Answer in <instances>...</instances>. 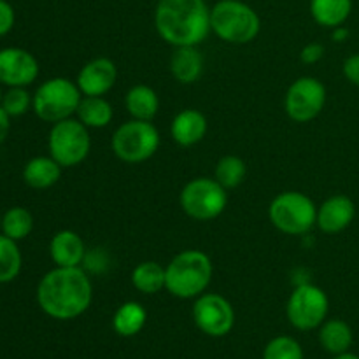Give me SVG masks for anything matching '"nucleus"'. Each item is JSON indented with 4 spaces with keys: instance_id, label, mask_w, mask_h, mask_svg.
<instances>
[{
    "instance_id": "nucleus-1",
    "label": "nucleus",
    "mask_w": 359,
    "mask_h": 359,
    "mask_svg": "<svg viewBox=\"0 0 359 359\" xmlns=\"http://www.w3.org/2000/svg\"><path fill=\"white\" fill-rule=\"evenodd\" d=\"M91 300L93 286L83 266H55L39 280V307L56 321L77 319L90 309Z\"/></svg>"
},
{
    "instance_id": "nucleus-2",
    "label": "nucleus",
    "mask_w": 359,
    "mask_h": 359,
    "mask_svg": "<svg viewBox=\"0 0 359 359\" xmlns=\"http://www.w3.org/2000/svg\"><path fill=\"white\" fill-rule=\"evenodd\" d=\"M154 27L174 48L200 46L210 34V7L205 0H158Z\"/></svg>"
},
{
    "instance_id": "nucleus-3",
    "label": "nucleus",
    "mask_w": 359,
    "mask_h": 359,
    "mask_svg": "<svg viewBox=\"0 0 359 359\" xmlns=\"http://www.w3.org/2000/svg\"><path fill=\"white\" fill-rule=\"evenodd\" d=\"M214 266L209 255L200 249H186L165 266V290L181 300H195L212 283Z\"/></svg>"
},
{
    "instance_id": "nucleus-4",
    "label": "nucleus",
    "mask_w": 359,
    "mask_h": 359,
    "mask_svg": "<svg viewBox=\"0 0 359 359\" xmlns=\"http://www.w3.org/2000/svg\"><path fill=\"white\" fill-rule=\"evenodd\" d=\"M262 30L258 13L244 0H219L210 7V32L228 44H249Z\"/></svg>"
},
{
    "instance_id": "nucleus-5",
    "label": "nucleus",
    "mask_w": 359,
    "mask_h": 359,
    "mask_svg": "<svg viewBox=\"0 0 359 359\" xmlns=\"http://www.w3.org/2000/svg\"><path fill=\"white\" fill-rule=\"evenodd\" d=\"M81 98H83V93L76 81H70L67 77H51L35 90L32 109L39 119L53 125V123L72 118L77 112Z\"/></svg>"
},
{
    "instance_id": "nucleus-6",
    "label": "nucleus",
    "mask_w": 359,
    "mask_h": 359,
    "mask_svg": "<svg viewBox=\"0 0 359 359\" xmlns=\"http://www.w3.org/2000/svg\"><path fill=\"white\" fill-rule=\"evenodd\" d=\"M269 217L270 223L283 233L304 237L316 226L318 205L305 193L284 191L270 202Z\"/></svg>"
},
{
    "instance_id": "nucleus-7",
    "label": "nucleus",
    "mask_w": 359,
    "mask_h": 359,
    "mask_svg": "<svg viewBox=\"0 0 359 359\" xmlns=\"http://www.w3.org/2000/svg\"><path fill=\"white\" fill-rule=\"evenodd\" d=\"M111 147L118 160L130 165L142 163L153 158L160 147V132L153 121L130 119L112 133Z\"/></svg>"
},
{
    "instance_id": "nucleus-8",
    "label": "nucleus",
    "mask_w": 359,
    "mask_h": 359,
    "mask_svg": "<svg viewBox=\"0 0 359 359\" xmlns=\"http://www.w3.org/2000/svg\"><path fill=\"white\" fill-rule=\"evenodd\" d=\"M49 156L55 158L63 168L83 163L91 151L90 128L77 118H67L53 123L48 135Z\"/></svg>"
},
{
    "instance_id": "nucleus-9",
    "label": "nucleus",
    "mask_w": 359,
    "mask_h": 359,
    "mask_svg": "<svg viewBox=\"0 0 359 359\" xmlns=\"http://www.w3.org/2000/svg\"><path fill=\"white\" fill-rule=\"evenodd\" d=\"M228 189L216 179L195 177L186 182L179 195L181 209L195 221H212L224 212L228 203Z\"/></svg>"
},
{
    "instance_id": "nucleus-10",
    "label": "nucleus",
    "mask_w": 359,
    "mask_h": 359,
    "mask_svg": "<svg viewBox=\"0 0 359 359\" xmlns=\"http://www.w3.org/2000/svg\"><path fill=\"white\" fill-rule=\"evenodd\" d=\"M330 298L325 291L312 283L294 286L286 304V316L291 326L300 332H311L326 321Z\"/></svg>"
},
{
    "instance_id": "nucleus-11",
    "label": "nucleus",
    "mask_w": 359,
    "mask_h": 359,
    "mask_svg": "<svg viewBox=\"0 0 359 359\" xmlns=\"http://www.w3.org/2000/svg\"><path fill=\"white\" fill-rule=\"evenodd\" d=\"M326 86L312 76H302L290 84L284 97V111L294 123H309L318 118L326 105Z\"/></svg>"
},
{
    "instance_id": "nucleus-12",
    "label": "nucleus",
    "mask_w": 359,
    "mask_h": 359,
    "mask_svg": "<svg viewBox=\"0 0 359 359\" xmlns=\"http://www.w3.org/2000/svg\"><path fill=\"white\" fill-rule=\"evenodd\" d=\"M193 321L205 335L219 339L228 335L235 326V311L230 302L217 293H203L195 298Z\"/></svg>"
},
{
    "instance_id": "nucleus-13",
    "label": "nucleus",
    "mask_w": 359,
    "mask_h": 359,
    "mask_svg": "<svg viewBox=\"0 0 359 359\" xmlns=\"http://www.w3.org/2000/svg\"><path fill=\"white\" fill-rule=\"evenodd\" d=\"M37 58L23 48L0 49V84L7 88H27L39 77Z\"/></svg>"
},
{
    "instance_id": "nucleus-14",
    "label": "nucleus",
    "mask_w": 359,
    "mask_h": 359,
    "mask_svg": "<svg viewBox=\"0 0 359 359\" xmlns=\"http://www.w3.org/2000/svg\"><path fill=\"white\" fill-rule=\"evenodd\" d=\"M118 81V67L111 58H93L79 70L76 83L84 97H105Z\"/></svg>"
},
{
    "instance_id": "nucleus-15",
    "label": "nucleus",
    "mask_w": 359,
    "mask_h": 359,
    "mask_svg": "<svg viewBox=\"0 0 359 359\" xmlns=\"http://www.w3.org/2000/svg\"><path fill=\"white\" fill-rule=\"evenodd\" d=\"M356 217V205L347 195H333L318 207L316 226L323 233L335 235L351 226Z\"/></svg>"
},
{
    "instance_id": "nucleus-16",
    "label": "nucleus",
    "mask_w": 359,
    "mask_h": 359,
    "mask_svg": "<svg viewBox=\"0 0 359 359\" xmlns=\"http://www.w3.org/2000/svg\"><path fill=\"white\" fill-rule=\"evenodd\" d=\"M209 130L205 114L198 109H184L172 119L170 137L177 146L191 147L202 142Z\"/></svg>"
},
{
    "instance_id": "nucleus-17",
    "label": "nucleus",
    "mask_w": 359,
    "mask_h": 359,
    "mask_svg": "<svg viewBox=\"0 0 359 359\" xmlns=\"http://www.w3.org/2000/svg\"><path fill=\"white\" fill-rule=\"evenodd\" d=\"M49 256L56 266H81L86 256V245L77 231L60 230L49 242Z\"/></svg>"
},
{
    "instance_id": "nucleus-18",
    "label": "nucleus",
    "mask_w": 359,
    "mask_h": 359,
    "mask_svg": "<svg viewBox=\"0 0 359 359\" xmlns=\"http://www.w3.org/2000/svg\"><path fill=\"white\" fill-rule=\"evenodd\" d=\"M170 72L174 79L181 84H193L202 77L203 56L198 51V46H181L174 48L170 56Z\"/></svg>"
},
{
    "instance_id": "nucleus-19",
    "label": "nucleus",
    "mask_w": 359,
    "mask_h": 359,
    "mask_svg": "<svg viewBox=\"0 0 359 359\" xmlns=\"http://www.w3.org/2000/svg\"><path fill=\"white\" fill-rule=\"evenodd\" d=\"M62 165L51 156H35L23 168V181L34 189H48L62 177Z\"/></svg>"
},
{
    "instance_id": "nucleus-20",
    "label": "nucleus",
    "mask_w": 359,
    "mask_h": 359,
    "mask_svg": "<svg viewBox=\"0 0 359 359\" xmlns=\"http://www.w3.org/2000/svg\"><path fill=\"white\" fill-rule=\"evenodd\" d=\"M354 342V333L344 319H326L319 326V344L332 356L349 353Z\"/></svg>"
},
{
    "instance_id": "nucleus-21",
    "label": "nucleus",
    "mask_w": 359,
    "mask_h": 359,
    "mask_svg": "<svg viewBox=\"0 0 359 359\" xmlns=\"http://www.w3.org/2000/svg\"><path fill=\"white\" fill-rule=\"evenodd\" d=\"M125 107L132 119L153 121L160 111V98L156 91L147 84H135L125 95Z\"/></svg>"
},
{
    "instance_id": "nucleus-22",
    "label": "nucleus",
    "mask_w": 359,
    "mask_h": 359,
    "mask_svg": "<svg viewBox=\"0 0 359 359\" xmlns=\"http://www.w3.org/2000/svg\"><path fill=\"white\" fill-rule=\"evenodd\" d=\"M353 13V0H311V14L321 27H340L349 20Z\"/></svg>"
},
{
    "instance_id": "nucleus-23",
    "label": "nucleus",
    "mask_w": 359,
    "mask_h": 359,
    "mask_svg": "<svg viewBox=\"0 0 359 359\" xmlns=\"http://www.w3.org/2000/svg\"><path fill=\"white\" fill-rule=\"evenodd\" d=\"M147 321V312L139 302H125L112 316V328L119 337H135L142 332Z\"/></svg>"
},
{
    "instance_id": "nucleus-24",
    "label": "nucleus",
    "mask_w": 359,
    "mask_h": 359,
    "mask_svg": "<svg viewBox=\"0 0 359 359\" xmlns=\"http://www.w3.org/2000/svg\"><path fill=\"white\" fill-rule=\"evenodd\" d=\"M76 118L88 128H105L114 118L111 102L105 97H84L77 107Z\"/></svg>"
},
{
    "instance_id": "nucleus-25",
    "label": "nucleus",
    "mask_w": 359,
    "mask_h": 359,
    "mask_svg": "<svg viewBox=\"0 0 359 359\" xmlns=\"http://www.w3.org/2000/svg\"><path fill=\"white\" fill-rule=\"evenodd\" d=\"M130 279L142 294H156L165 290V266L158 262H142L133 269Z\"/></svg>"
},
{
    "instance_id": "nucleus-26",
    "label": "nucleus",
    "mask_w": 359,
    "mask_h": 359,
    "mask_svg": "<svg viewBox=\"0 0 359 359\" xmlns=\"http://www.w3.org/2000/svg\"><path fill=\"white\" fill-rule=\"evenodd\" d=\"M245 177H248V165L237 154H226L219 158L214 168V179L224 189L238 188L245 181Z\"/></svg>"
},
{
    "instance_id": "nucleus-27",
    "label": "nucleus",
    "mask_w": 359,
    "mask_h": 359,
    "mask_svg": "<svg viewBox=\"0 0 359 359\" xmlns=\"http://www.w3.org/2000/svg\"><path fill=\"white\" fill-rule=\"evenodd\" d=\"M32 230H34V216L25 207H11L2 216L0 231L13 241H23L32 233Z\"/></svg>"
},
{
    "instance_id": "nucleus-28",
    "label": "nucleus",
    "mask_w": 359,
    "mask_h": 359,
    "mask_svg": "<svg viewBox=\"0 0 359 359\" xmlns=\"http://www.w3.org/2000/svg\"><path fill=\"white\" fill-rule=\"evenodd\" d=\"M23 266V256H21L18 242L13 238L0 235V284H9L20 276Z\"/></svg>"
},
{
    "instance_id": "nucleus-29",
    "label": "nucleus",
    "mask_w": 359,
    "mask_h": 359,
    "mask_svg": "<svg viewBox=\"0 0 359 359\" xmlns=\"http://www.w3.org/2000/svg\"><path fill=\"white\" fill-rule=\"evenodd\" d=\"M263 359H304V349L293 337L280 335L266 344Z\"/></svg>"
},
{
    "instance_id": "nucleus-30",
    "label": "nucleus",
    "mask_w": 359,
    "mask_h": 359,
    "mask_svg": "<svg viewBox=\"0 0 359 359\" xmlns=\"http://www.w3.org/2000/svg\"><path fill=\"white\" fill-rule=\"evenodd\" d=\"M34 97L27 91V88H9L4 93L2 98V109L11 116V118H20V116L27 114L32 107Z\"/></svg>"
},
{
    "instance_id": "nucleus-31",
    "label": "nucleus",
    "mask_w": 359,
    "mask_h": 359,
    "mask_svg": "<svg viewBox=\"0 0 359 359\" xmlns=\"http://www.w3.org/2000/svg\"><path fill=\"white\" fill-rule=\"evenodd\" d=\"M83 265H84V270H86V272H91V273L105 272L109 266L107 255H105L102 249H95V251H91V252L86 251Z\"/></svg>"
},
{
    "instance_id": "nucleus-32",
    "label": "nucleus",
    "mask_w": 359,
    "mask_h": 359,
    "mask_svg": "<svg viewBox=\"0 0 359 359\" xmlns=\"http://www.w3.org/2000/svg\"><path fill=\"white\" fill-rule=\"evenodd\" d=\"M325 58V46L321 42H309L300 51V60L305 65H314Z\"/></svg>"
},
{
    "instance_id": "nucleus-33",
    "label": "nucleus",
    "mask_w": 359,
    "mask_h": 359,
    "mask_svg": "<svg viewBox=\"0 0 359 359\" xmlns=\"http://www.w3.org/2000/svg\"><path fill=\"white\" fill-rule=\"evenodd\" d=\"M16 21V13L14 7L7 0H0V37L9 34Z\"/></svg>"
},
{
    "instance_id": "nucleus-34",
    "label": "nucleus",
    "mask_w": 359,
    "mask_h": 359,
    "mask_svg": "<svg viewBox=\"0 0 359 359\" xmlns=\"http://www.w3.org/2000/svg\"><path fill=\"white\" fill-rule=\"evenodd\" d=\"M342 72L344 77H346L351 84L359 88V53H354L349 58H346V62H344L342 65Z\"/></svg>"
},
{
    "instance_id": "nucleus-35",
    "label": "nucleus",
    "mask_w": 359,
    "mask_h": 359,
    "mask_svg": "<svg viewBox=\"0 0 359 359\" xmlns=\"http://www.w3.org/2000/svg\"><path fill=\"white\" fill-rule=\"evenodd\" d=\"M9 130H11V116L7 114V112L2 109V105H0V144L7 139Z\"/></svg>"
},
{
    "instance_id": "nucleus-36",
    "label": "nucleus",
    "mask_w": 359,
    "mask_h": 359,
    "mask_svg": "<svg viewBox=\"0 0 359 359\" xmlns=\"http://www.w3.org/2000/svg\"><path fill=\"white\" fill-rule=\"evenodd\" d=\"M349 35H351V32L347 30L346 27H344V25H340V27H337V28H333L332 30V39L335 42H346L347 39H349Z\"/></svg>"
},
{
    "instance_id": "nucleus-37",
    "label": "nucleus",
    "mask_w": 359,
    "mask_h": 359,
    "mask_svg": "<svg viewBox=\"0 0 359 359\" xmlns=\"http://www.w3.org/2000/svg\"><path fill=\"white\" fill-rule=\"evenodd\" d=\"M332 359H359L358 354H353L349 351V353H344V354H337V356H333Z\"/></svg>"
},
{
    "instance_id": "nucleus-38",
    "label": "nucleus",
    "mask_w": 359,
    "mask_h": 359,
    "mask_svg": "<svg viewBox=\"0 0 359 359\" xmlns=\"http://www.w3.org/2000/svg\"><path fill=\"white\" fill-rule=\"evenodd\" d=\"M2 98H4V91H2V88H0V104H2Z\"/></svg>"
},
{
    "instance_id": "nucleus-39",
    "label": "nucleus",
    "mask_w": 359,
    "mask_h": 359,
    "mask_svg": "<svg viewBox=\"0 0 359 359\" xmlns=\"http://www.w3.org/2000/svg\"><path fill=\"white\" fill-rule=\"evenodd\" d=\"M0 224H2V216H0Z\"/></svg>"
},
{
    "instance_id": "nucleus-40",
    "label": "nucleus",
    "mask_w": 359,
    "mask_h": 359,
    "mask_svg": "<svg viewBox=\"0 0 359 359\" xmlns=\"http://www.w3.org/2000/svg\"><path fill=\"white\" fill-rule=\"evenodd\" d=\"M244 2H245V0H244Z\"/></svg>"
}]
</instances>
